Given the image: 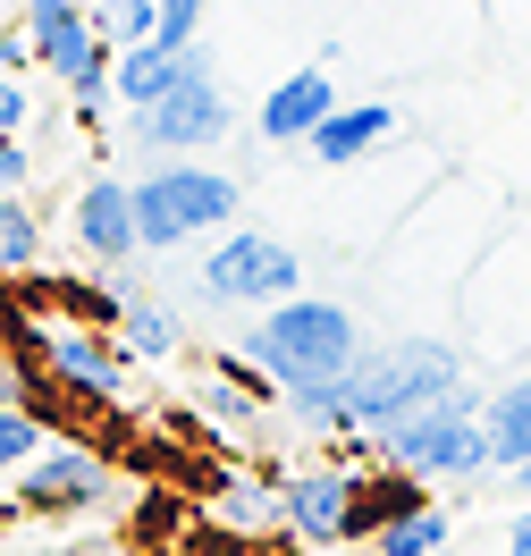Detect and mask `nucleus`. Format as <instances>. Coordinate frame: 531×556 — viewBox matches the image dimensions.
I'll list each match as a JSON object with an SVG mask.
<instances>
[{"label": "nucleus", "instance_id": "f257e3e1", "mask_svg": "<svg viewBox=\"0 0 531 556\" xmlns=\"http://www.w3.org/2000/svg\"><path fill=\"white\" fill-rule=\"evenodd\" d=\"M456 388H464V354L456 346H439V338H396V346H363L346 380L304 388V396H287V405H295L304 430H346V439H363V430H389L396 414H422V405L456 396Z\"/></svg>", "mask_w": 531, "mask_h": 556}, {"label": "nucleus", "instance_id": "f03ea898", "mask_svg": "<svg viewBox=\"0 0 531 556\" xmlns=\"http://www.w3.org/2000/svg\"><path fill=\"white\" fill-rule=\"evenodd\" d=\"M354 354H363L354 313H346V304H320V295H287V304H270L262 329L245 338V363L279 388V396H304V388L346 380Z\"/></svg>", "mask_w": 531, "mask_h": 556}, {"label": "nucleus", "instance_id": "7ed1b4c3", "mask_svg": "<svg viewBox=\"0 0 531 556\" xmlns=\"http://www.w3.org/2000/svg\"><path fill=\"white\" fill-rule=\"evenodd\" d=\"M380 455H389L396 472H414V481H472V472H490V439H481V396L456 388V396H439L422 414H396L389 430H371Z\"/></svg>", "mask_w": 531, "mask_h": 556}, {"label": "nucleus", "instance_id": "20e7f679", "mask_svg": "<svg viewBox=\"0 0 531 556\" xmlns=\"http://www.w3.org/2000/svg\"><path fill=\"white\" fill-rule=\"evenodd\" d=\"M127 203H136V244L169 253V244H194L212 228H228V211L245 203V186L219 177V169H194V161H169L143 186H127Z\"/></svg>", "mask_w": 531, "mask_h": 556}, {"label": "nucleus", "instance_id": "39448f33", "mask_svg": "<svg viewBox=\"0 0 531 556\" xmlns=\"http://www.w3.org/2000/svg\"><path fill=\"white\" fill-rule=\"evenodd\" d=\"M17 26H26V51L68 85L76 118L102 127V110H110V51H102V35H93V17H85L76 0H26Z\"/></svg>", "mask_w": 531, "mask_h": 556}, {"label": "nucleus", "instance_id": "423d86ee", "mask_svg": "<svg viewBox=\"0 0 531 556\" xmlns=\"http://www.w3.org/2000/svg\"><path fill=\"white\" fill-rule=\"evenodd\" d=\"M295 278H304V262L279 237H262V228H237L228 244L203 253V295L212 304H287Z\"/></svg>", "mask_w": 531, "mask_h": 556}, {"label": "nucleus", "instance_id": "0eeeda50", "mask_svg": "<svg viewBox=\"0 0 531 556\" xmlns=\"http://www.w3.org/2000/svg\"><path fill=\"white\" fill-rule=\"evenodd\" d=\"M136 118V143H169V152H186V143H219L228 136V93H219V76H212V60L194 51V68L177 76L161 102H143V110H127Z\"/></svg>", "mask_w": 531, "mask_h": 556}, {"label": "nucleus", "instance_id": "6e6552de", "mask_svg": "<svg viewBox=\"0 0 531 556\" xmlns=\"http://www.w3.org/2000/svg\"><path fill=\"white\" fill-rule=\"evenodd\" d=\"M354 497H363L354 464H304V472L279 481V522L320 540V548H338V540H354Z\"/></svg>", "mask_w": 531, "mask_h": 556}, {"label": "nucleus", "instance_id": "1a4fd4ad", "mask_svg": "<svg viewBox=\"0 0 531 556\" xmlns=\"http://www.w3.org/2000/svg\"><path fill=\"white\" fill-rule=\"evenodd\" d=\"M26 346L42 354V371L68 388V396H118V380H127V346H118L110 329H93V320H68V329H35Z\"/></svg>", "mask_w": 531, "mask_h": 556}, {"label": "nucleus", "instance_id": "9d476101", "mask_svg": "<svg viewBox=\"0 0 531 556\" xmlns=\"http://www.w3.org/2000/svg\"><path fill=\"white\" fill-rule=\"evenodd\" d=\"M110 497V464L93 447H42L26 464V481H17V506L26 515H85V506H102Z\"/></svg>", "mask_w": 531, "mask_h": 556}, {"label": "nucleus", "instance_id": "9b49d317", "mask_svg": "<svg viewBox=\"0 0 531 556\" xmlns=\"http://www.w3.org/2000/svg\"><path fill=\"white\" fill-rule=\"evenodd\" d=\"M329 110H338V85L320 68H295V76H279V85L262 93V118H253V127H262V143H304Z\"/></svg>", "mask_w": 531, "mask_h": 556}, {"label": "nucleus", "instance_id": "f8f14e48", "mask_svg": "<svg viewBox=\"0 0 531 556\" xmlns=\"http://www.w3.org/2000/svg\"><path fill=\"white\" fill-rule=\"evenodd\" d=\"M76 244H85L93 262H127V253H136V203H127L118 177H93V186L76 194Z\"/></svg>", "mask_w": 531, "mask_h": 556}, {"label": "nucleus", "instance_id": "ddd939ff", "mask_svg": "<svg viewBox=\"0 0 531 556\" xmlns=\"http://www.w3.org/2000/svg\"><path fill=\"white\" fill-rule=\"evenodd\" d=\"M389 136H396V110L389 102H354V110H329L313 136H304V152L329 161V169H346V161H363L371 143H389Z\"/></svg>", "mask_w": 531, "mask_h": 556}, {"label": "nucleus", "instance_id": "4468645a", "mask_svg": "<svg viewBox=\"0 0 531 556\" xmlns=\"http://www.w3.org/2000/svg\"><path fill=\"white\" fill-rule=\"evenodd\" d=\"M194 68V51H161V42H127L118 60H110V93L127 110H143V102H161L177 76Z\"/></svg>", "mask_w": 531, "mask_h": 556}, {"label": "nucleus", "instance_id": "2eb2a0df", "mask_svg": "<svg viewBox=\"0 0 531 556\" xmlns=\"http://www.w3.org/2000/svg\"><path fill=\"white\" fill-rule=\"evenodd\" d=\"M481 439H490V464H497V472H515V464L531 455V371L481 405Z\"/></svg>", "mask_w": 531, "mask_h": 556}, {"label": "nucleus", "instance_id": "dca6fc26", "mask_svg": "<svg viewBox=\"0 0 531 556\" xmlns=\"http://www.w3.org/2000/svg\"><path fill=\"white\" fill-rule=\"evenodd\" d=\"M118 346H127V363H169L186 346V329L169 304H118Z\"/></svg>", "mask_w": 531, "mask_h": 556}, {"label": "nucleus", "instance_id": "f3484780", "mask_svg": "<svg viewBox=\"0 0 531 556\" xmlns=\"http://www.w3.org/2000/svg\"><path fill=\"white\" fill-rule=\"evenodd\" d=\"M414 506H422V481H414V472H363V497H354V540H371V531H380V522H396V515H414Z\"/></svg>", "mask_w": 531, "mask_h": 556}, {"label": "nucleus", "instance_id": "a211bd4d", "mask_svg": "<svg viewBox=\"0 0 531 556\" xmlns=\"http://www.w3.org/2000/svg\"><path fill=\"white\" fill-rule=\"evenodd\" d=\"M447 548V506H414V515H396V522H380L371 531V556H439Z\"/></svg>", "mask_w": 531, "mask_h": 556}, {"label": "nucleus", "instance_id": "6ab92c4d", "mask_svg": "<svg viewBox=\"0 0 531 556\" xmlns=\"http://www.w3.org/2000/svg\"><path fill=\"white\" fill-rule=\"evenodd\" d=\"M42 447H51L42 414H35V405H17V396H0V481H9V472H26Z\"/></svg>", "mask_w": 531, "mask_h": 556}, {"label": "nucleus", "instance_id": "aec40b11", "mask_svg": "<svg viewBox=\"0 0 531 556\" xmlns=\"http://www.w3.org/2000/svg\"><path fill=\"white\" fill-rule=\"evenodd\" d=\"M42 253V219L26 211V194H0V270H35Z\"/></svg>", "mask_w": 531, "mask_h": 556}, {"label": "nucleus", "instance_id": "412c9836", "mask_svg": "<svg viewBox=\"0 0 531 556\" xmlns=\"http://www.w3.org/2000/svg\"><path fill=\"white\" fill-rule=\"evenodd\" d=\"M85 17H93V35L118 42V51H127V42H152V0H93Z\"/></svg>", "mask_w": 531, "mask_h": 556}, {"label": "nucleus", "instance_id": "4be33fe9", "mask_svg": "<svg viewBox=\"0 0 531 556\" xmlns=\"http://www.w3.org/2000/svg\"><path fill=\"white\" fill-rule=\"evenodd\" d=\"M219 522H279V481H228L219 489Z\"/></svg>", "mask_w": 531, "mask_h": 556}, {"label": "nucleus", "instance_id": "5701e85b", "mask_svg": "<svg viewBox=\"0 0 531 556\" xmlns=\"http://www.w3.org/2000/svg\"><path fill=\"white\" fill-rule=\"evenodd\" d=\"M194 26H203V0H152V42L161 51H194Z\"/></svg>", "mask_w": 531, "mask_h": 556}, {"label": "nucleus", "instance_id": "b1692460", "mask_svg": "<svg viewBox=\"0 0 531 556\" xmlns=\"http://www.w3.org/2000/svg\"><path fill=\"white\" fill-rule=\"evenodd\" d=\"M35 127V93H26V76H0V136H26Z\"/></svg>", "mask_w": 531, "mask_h": 556}, {"label": "nucleus", "instance_id": "393cba45", "mask_svg": "<svg viewBox=\"0 0 531 556\" xmlns=\"http://www.w3.org/2000/svg\"><path fill=\"white\" fill-rule=\"evenodd\" d=\"M26 177H35V143H26V136H0V194H17Z\"/></svg>", "mask_w": 531, "mask_h": 556}, {"label": "nucleus", "instance_id": "a878e982", "mask_svg": "<svg viewBox=\"0 0 531 556\" xmlns=\"http://www.w3.org/2000/svg\"><path fill=\"white\" fill-rule=\"evenodd\" d=\"M26 60H35V51H26V26L0 9V76H26Z\"/></svg>", "mask_w": 531, "mask_h": 556}, {"label": "nucleus", "instance_id": "bb28decb", "mask_svg": "<svg viewBox=\"0 0 531 556\" xmlns=\"http://www.w3.org/2000/svg\"><path fill=\"white\" fill-rule=\"evenodd\" d=\"M506 556H531V506L515 515V531H506Z\"/></svg>", "mask_w": 531, "mask_h": 556}, {"label": "nucleus", "instance_id": "cd10ccee", "mask_svg": "<svg viewBox=\"0 0 531 556\" xmlns=\"http://www.w3.org/2000/svg\"><path fill=\"white\" fill-rule=\"evenodd\" d=\"M506 481H515V489H523V497H531V455H523V464H515V472H506Z\"/></svg>", "mask_w": 531, "mask_h": 556}, {"label": "nucleus", "instance_id": "c85d7f7f", "mask_svg": "<svg viewBox=\"0 0 531 556\" xmlns=\"http://www.w3.org/2000/svg\"><path fill=\"white\" fill-rule=\"evenodd\" d=\"M0 388H9V354H0Z\"/></svg>", "mask_w": 531, "mask_h": 556}, {"label": "nucleus", "instance_id": "c756f323", "mask_svg": "<svg viewBox=\"0 0 531 556\" xmlns=\"http://www.w3.org/2000/svg\"><path fill=\"white\" fill-rule=\"evenodd\" d=\"M439 556H447V548H439Z\"/></svg>", "mask_w": 531, "mask_h": 556}]
</instances>
